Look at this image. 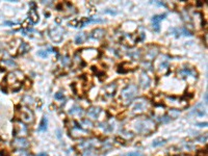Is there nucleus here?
Returning a JSON list of instances; mask_svg holds the SVG:
<instances>
[{"instance_id": "9", "label": "nucleus", "mask_w": 208, "mask_h": 156, "mask_svg": "<svg viewBox=\"0 0 208 156\" xmlns=\"http://www.w3.org/2000/svg\"><path fill=\"white\" fill-rule=\"evenodd\" d=\"M98 54V51L96 49H92V48H90V49H84L82 50L81 52V56L82 58L85 59V61H92L94 59Z\"/></svg>"}, {"instance_id": "24", "label": "nucleus", "mask_w": 208, "mask_h": 156, "mask_svg": "<svg viewBox=\"0 0 208 156\" xmlns=\"http://www.w3.org/2000/svg\"><path fill=\"white\" fill-rule=\"evenodd\" d=\"M1 62L4 66H7V67H17V64L13 59H2Z\"/></svg>"}, {"instance_id": "7", "label": "nucleus", "mask_w": 208, "mask_h": 156, "mask_svg": "<svg viewBox=\"0 0 208 156\" xmlns=\"http://www.w3.org/2000/svg\"><path fill=\"white\" fill-rule=\"evenodd\" d=\"M28 132V128L26 124L23 122H18L14 127V135H26Z\"/></svg>"}, {"instance_id": "6", "label": "nucleus", "mask_w": 208, "mask_h": 156, "mask_svg": "<svg viewBox=\"0 0 208 156\" xmlns=\"http://www.w3.org/2000/svg\"><path fill=\"white\" fill-rule=\"evenodd\" d=\"M158 53H159V49L157 46H150L146 50V52H145V59L148 61H153V59L158 55Z\"/></svg>"}, {"instance_id": "14", "label": "nucleus", "mask_w": 208, "mask_h": 156, "mask_svg": "<svg viewBox=\"0 0 208 156\" xmlns=\"http://www.w3.org/2000/svg\"><path fill=\"white\" fill-rule=\"evenodd\" d=\"M180 75L181 77L183 78H189V77H193V79L197 78V74L195 73V71H193V69H190V68H183L182 70H180Z\"/></svg>"}, {"instance_id": "23", "label": "nucleus", "mask_w": 208, "mask_h": 156, "mask_svg": "<svg viewBox=\"0 0 208 156\" xmlns=\"http://www.w3.org/2000/svg\"><path fill=\"white\" fill-rule=\"evenodd\" d=\"M87 39V36L85 33H78L75 38V43L76 44H82L84 42V40Z\"/></svg>"}, {"instance_id": "30", "label": "nucleus", "mask_w": 208, "mask_h": 156, "mask_svg": "<svg viewBox=\"0 0 208 156\" xmlns=\"http://www.w3.org/2000/svg\"><path fill=\"white\" fill-rule=\"evenodd\" d=\"M70 62V58L68 57V56H64V57L62 58V64L66 66V65H68Z\"/></svg>"}, {"instance_id": "31", "label": "nucleus", "mask_w": 208, "mask_h": 156, "mask_svg": "<svg viewBox=\"0 0 208 156\" xmlns=\"http://www.w3.org/2000/svg\"><path fill=\"white\" fill-rule=\"evenodd\" d=\"M0 156H10V155H8L7 153L5 152V150H4V152H3V151L0 152Z\"/></svg>"}, {"instance_id": "35", "label": "nucleus", "mask_w": 208, "mask_h": 156, "mask_svg": "<svg viewBox=\"0 0 208 156\" xmlns=\"http://www.w3.org/2000/svg\"><path fill=\"white\" fill-rule=\"evenodd\" d=\"M59 133H61V130H57V137L61 138V134H59Z\"/></svg>"}, {"instance_id": "34", "label": "nucleus", "mask_w": 208, "mask_h": 156, "mask_svg": "<svg viewBox=\"0 0 208 156\" xmlns=\"http://www.w3.org/2000/svg\"><path fill=\"white\" fill-rule=\"evenodd\" d=\"M36 156H48L47 153H40V154H38Z\"/></svg>"}, {"instance_id": "13", "label": "nucleus", "mask_w": 208, "mask_h": 156, "mask_svg": "<svg viewBox=\"0 0 208 156\" xmlns=\"http://www.w3.org/2000/svg\"><path fill=\"white\" fill-rule=\"evenodd\" d=\"M170 32L174 33L176 36H192V32L186 29L185 27H180V28H172V29H170Z\"/></svg>"}, {"instance_id": "11", "label": "nucleus", "mask_w": 208, "mask_h": 156, "mask_svg": "<svg viewBox=\"0 0 208 156\" xmlns=\"http://www.w3.org/2000/svg\"><path fill=\"white\" fill-rule=\"evenodd\" d=\"M139 86H141L143 89H148V87L150 86V83H151V78L148 76V74L146 72H143L139 76Z\"/></svg>"}, {"instance_id": "16", "label": "nucleus", "mask_w": 208, "mask_h": 156, "mask_svg": "<svg viewBox=\"0 0 208 156\" xmlns=\"http://www.w3.org/2000/svg\"><path fill=\"white\" fill-rule=\"evenodd\" d=\"M116 91H117V84L116 83H109L103 89L104 94L106 96H108V97H112V96H115Z\"/></svg>"}, {"instance_id": "32", "label": "nucleus", "mask_w": 208, "mask_h": 156, "mask_svg": "<svg viewBox=\"0 0 208 156\" xmlns=\"http://www.w3.org/2000/svg\"><path fill=\"white\" fill-rule=\"evenodd\" d=\"M197 125H199V127H206L207 123H201V124H197Z\"/></svg>"}, {"instance_id": "25", "label": "nucleus", "mask_w": 208, "mask_h": 156, "mask_svg": "<svg viewBox=\"0 0 208 156\" xmlns=\"http://www.w3.org/2000/svg\"><path fill=\"white\" fill-rule=\"evenodd\" d=\"M28 49H29V47H28V45L25 43V42H21V46H20V52L21 53H26Z\"/></svg>"}, {"instance_id": "19", "label": "nucleus", "mask_w": 208, "mask_h": 156, "mask_svg": "<svg viewBox=\"0 0 208 156\" xmlns=\"http://www.w3.org/2000/svg\"><path fill=\"white\" fill-rule=\"evenodd\" d=\"M100 113H101V109L99 108V107H91V108L87 110V116L93 119H98Z\"/></svg>"}, {"instance_id": "10", "label": "nucleus", "mask_w": 208, "mask_h": 156, "mask_svg": "<svg viewBox=\"0 0 208 156\" xmlns=\"http://www.w3.org/2000/svg\"><path fill=\"white\" fill-rule=\"evenodd\" d=\"M167 17V14H161V15H156L152 18V24L153 28L155 31H159L160 29V22Z\"/></svg>"}, {"instance_id": "20", "label": "nucleus", "mask_w": 208, "mask_h": 156, "mask_svg": "<svg viewBox=\"0 0 208 156\" xmlns=\"http://www.w3.org/2000/svg\"><path fill=\"white\" fill-rule=\"evenodd\" d=\"M47 126H48V119H47V117H43V119L41 120V123H40L39 127H38V131H40V132L46 131Z\"/></svg>"}, {"instance_id": "33", "label": "nucleus", "mask_w": 208, "mask_h": 156, "mask_svg": "<svg viewBox=\"0 0 208 156\" xmlns=\"http://www.w3.org/2000/svg\"><path fill=\"white\" fill-rule=\"evenodd\" d=\"M204 100H205V104H207V93H205L204 95Z\"/></svg>"}, {"instance_id": "18", "label": "nucleus", "mask_w": 208, "mask_h": 156, "mask_svg": "<svg viewBox=\"0 0 208 156\" xmlns=\"http://www.w3.org/2000/svg\"><path fill=\"white\" fill-rule=\"evenodd\" d=\"M83 109L79 106H74L69 110V113L71 116H74V117H82L83 116Z\"/></svg>"}, {"instance_id": "17", "label": "nucleus", "mask_w": 208, "mask_h": 156, "mask_svg": "<svg viewBox=\"0 0 208 156\" xmlns=\"http://www.w3.org/2000/svg\"><path fill=\"white\" fill-rule=\"evenodd\" d=\"M28 17H29V21L31 22L32 24L35 23H38L39 22V14L38 12L36 11V8H31V10H29V12H28Z\"/></svg>"}, {"instance_id": "22", "label": "nucleus", "mask_w": 208, "mask_h": 156, "mask_svg": "<svg viewBox=\"0 0 208 156\" xmlns=\"http://www.w3.org/2000/svg\"><path fill=\"white\" fill-rule=\"evenodd\" d=\"M159 71H166L169 69V59H162V61L159 65Z\"/></svg>"}, {"instance_id": "1", "label": "nucleus", "mask_w": 208, "mask_h": 156, "mask_svg": "<svg viewBox=\"0 0 208 156\" xmlns=\"http://www.w3.org/2000/svg\"><path fill=\"white\" fill-rule=\"evenodd\" d=\"M132 127L139 134H150L156 129V124L149 118H136L132 122Z\"/></svg>"}, {"instance_id": "21", "label": "nucleus", "mask_w": 208, "mask_h": 156, "mask_svg": "<svg viewBox=\"0 0 208 156\" xmlns=\"http://www.w3.org/2000/svg\"><path fill=\"white\" fill-rule=\"evenodd\" d=\"M166 143H167V141L164 140V138H162V137H158V138H156V140H154L153 141V147H160V146H163V145H166Z\"/></svg>"}, {"instance_id": "15", "label": "nucleus", "mask_w": 208, "mask_h": 156, "mask_svg": "<svg viewBox=\"0 0 208 156\" xmlns=\"http://www.w3.org/2000/svg\"><path fill=\"white\" fill-rule=\"evenodd\" d=\"M104 36H105V30L103 28H96L90 35L91 38L94 40H101L102 38H104Z\"/></svg>"}, {"instance_id": "26", "label": "nucleus", "mask_w": 208, "mask_h": 156, "mask_svg": "<svg viewBox=\"0 0 208 156\" xmlns=\"http://www.w3.org/2000/svg\"><path fill=\"white\" fill-rule=\"evenodd\" d=\"M124 156H144L143 153H141L139 151H133V152H129L127 154H125Z\"/></svg>"}, {"instance_id": "5", "label": "nucleus", "mask_w": 208, "mask_h": 156, "mask_svg": "<svg viewBox=\"0 0 208 156\" xmlns=\"http://www.w3.org/2000/svg\"><path fill=\"white\" fill-rule=\"evenodd\" d=\"M20 118L21 121L25 124H30L35 121V115H33L32 110L29 108H22L20 109Z\"/></svg>"}, {"instance_id": "3", "label": "nucleus", "mask_w": 208, "mask_h": 156, "mask_svg": "<svg viewBox=\"0 0 208 156\" xmlns=\"http://www.w3.org/2000/svg\"><path fill=\"white\" fill-rule=\"evenodd\" d=\"M149 107H150V102L144 97L134 99V100L131 102V112L134 113V115L145 113L149 109Z\"/></svg>"}, {"instance_id": "8", "label": "nucleus", "mask_w": 208, "mask_h": 156, "mask_svg": "<svg viewBox=\"0 0 208 156\" xmlns=\"http://www.w3.org/2000/svg\"><path fill=\"white\" fill-rule=\"evenodd\" d=\"M13 147L18 150H23L29 147V143L24 137H16L13 141Z\"/></svg>"}, {"instance_id": "12", "label": "nucleus", "mask_w": 208, "mask_h": 156, "mask_svg": "<svg viewBox=\"0 0 208 156\" xmlns=\"http://www.w3.org/2000/svg\"><path fill=\"white\" fill-rule=\"evenodd\" d=\"M206 107H204L203 104H198L190 112V115H195L197 117H203V116H206Z\"/></svg>"}, {"instance_id": "29", "label": "nucleus", "mask_w": 208, "mask_h": 156, "mask_svg": "<svg viewBox=\"0 0 208 156\" xmlns=\"http://www.w3.org/2000/svg\"><path fill=\"white\" fill-rule=\"evenodd\" d=\"M54 98H55L56 100H64V99H65L64 95H62V93H56L55 95H54Z\"/></svg>"}, {"instance_id": "27", "label": "nucleus", "mask_w": 208, "mask_h": 156, "mask_svg": "<svg viewBox=\"0 0 208 156\" xmlns=\"http://www.w3.org/2000/svg\"><path fill=\"white\" fill-rule=\"evenodd\" d=\"M95 154H94V152H93V150H91V149H85L84 151H83V153H82V155L81 156H94Z\"/></svg>"}, {"instance_id": "4", "label": "nucleus", "mask_w": 208, "mask_h": 156, "mask_svg": "<svg viewBox=\"0 0 208 156\" xmlns=\"http://www.w3.org/2000/svg\"><path fill=\"white\" fill-rule=\"evenodd\" d=\"M65 29L61 26H52L49 29V36L54 43H61L64 39Z\"/></svg>"}, {"instance_id": "28", "label": "nucleus", "mask_w": 208, "mask_h": 156, "mask_svg": "<svg viewBox=\"0 0 208 156\" xmlns=\"http://www.w3.org/2000/svg\"><path fill=\"white\" fill-rule=\"evenodd\" d=\"M38 55L41 56L43 58H46L48 56V52H46L45 50H40V51H38Z\"/></svg>"}, {"instance_id": "2", "label": "nucleus", "mask_w": 208, "mask_h": 156, "mask_svg": "<svg viewBox=\"0 0 208 156\" xmlns=\"http://www.w3.org/2000/svg\"><path fill=\"white\" fill-rule=\"evenodd\" d=\"M138 86L135 84H128L127 86H125L121 92V96H120V99L122 100L124 104H130L131 102L134 100V98L138 96Z\"/></svg>"}]
</instances>
